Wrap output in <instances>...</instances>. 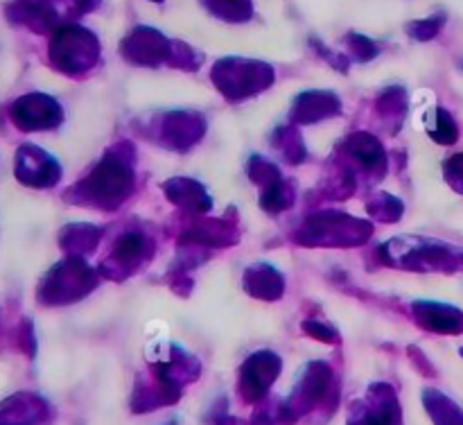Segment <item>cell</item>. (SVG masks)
I'll list each match as a JSON object with an SVG mask.
<instances>
[{
    "instance_id": "1",
    "label": "cell",
    "mask_w": 463,
    "mask_h": 425,
    "mask_svg": "<svg viewBox=\"0 0 463 425\" xmlns=\"http://www.w3.org/2000/svg\"><path fill=\"white\" fill-rule=\"evenodd\" d=\"M98 54V41L90 32L81 30V27H63L57 32L52 41V57L59 68H89L90 61Z\"/></svg>"
},
{
    "instance_id": "2",
    "label": "cell",
    "mask_w": 463,
    "mask_h": 425,
    "mask_svg": "<svg viewBox=\"0 0 463 425\" xmlns=\"http://www.w3.org/2000/svg\"><path fill=\"white\" fill-rule=\"evenodd\" d=\"M203 3L213 9V14L229 18V21H244L251 16L249 0H203Z\"/></svg>"
},
{
    "instance_id": "3",
    "label": "cell",
    "mask_w": 463,
    "mask_h": 425,
    "mask_svg": "<svg viewBox=\"0 0 463 425\" xmlns=\"http://www.w3.org/2000/svg\"><path fill=\"white\" fill-rule=\"evenodd\" d=\"M441 25H443V16L428 18V21L414 23L410 32L416 36V39H430V36H434L439 30H441Z\"/></svg>"
},
{
    "instance_id": "4",
    "label": "cell",
    "mask_w": 463,
    "mask_h": 425,
    "mask_svg": "<svg viewBox=\"0 0 463 425\" xmlns=\"http://www.w3.org/2000/svg\"><path fill=\"white\" fill-rule=\"evenodd\" d=\"M156 3H161V0H156Z\"/></svg>"
}]
</instances>
